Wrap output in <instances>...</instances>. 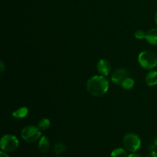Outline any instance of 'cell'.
I'll return each instance as SVG.
<instances>
[{
	"label": "cell",
	"mask_w": 157,
	"mask_h": 157,
	"mask_svg": "<svg viewBox=\"0 0 157 157\" xmlns=\"http://www.w3.org/2000/svg\"><path fill=\"white\" fill-rule=\"evenodd\" d=\"M87 90L91 96L100 98L107 93L109 90V81L105 76L95 75L89 78L86 84Z\"/></svg>",
	"instance_id": "1"
},
{
	"label": "cell",
	"mask_w": 157,
	"mask_h": 157,
	"mask_svg": "<svg viewBox=\"0 0 157 157\" xmlns=\"http://www.w3.org/2000/svg\"><path fill=\"white\" fill-rule=\"evenodd\" d=\"M138 62L145 70H152L157 66V57L151 51H144L138 55Z\"/></svg>",
	"instance_id": "2"
},
{
	"label": "cell",
	"mask_w": 157,
	"mask_h": 157,
	"mask_svg": "<svg viewBox=\"0 0 157 157\" xmlns=\"http://www.w3.org/2000/svg\"><path fill=\"white\" fill-rule=\"evenodd\" d=\"M41 130L35 126H27L21 131V137L29 144L37 142L41 137Z\"/></svg>",
	"instance_id": "3"
},
{
	"label": "cell",
	"mask_w": 157,
	"mask_h": 157,
	"mask_svg": "<svg viewBox=\"0 0 157 157\" xmlns=\"http://www.w3.org/2000/svg\"><path fill=\"white\" fill-rule=\"evenodd\" d=\"M123 144L126 150L131 153H136L141 147V140L136 133H129L124 136Z\"/></svg>",
	"instance_id": "4"
},
{
	"label": "cell",
	"mask_w": 157,
	"mask_h": 157,
	"mask_svg": "<svg viewBox=\"0 0 157 157\" xmlns=\"http://www.w3.org/2000/svg\"><path fill=\"white\" fill-rule=\"evenodd\" d=\"M19 141L18 138L12 134H6L0 140V147L2 151L6 153H12L18 149Z\"/></svg>",
	"instance_id": "5"
},
{
	"label": "cell",
	"mask_w": 157,
	"mask_h": 157,
	"mask_svg": "<svg viewBox=\"0 0 157 157\" xmlns=\"http://www.w3.org/2000/svg\"><path fill=\"white\" fill-rule=\"evenodd\" d=\"M127 77H128V72H127V71L126 69L118 68L117 70H115L111 74L110 79H111L112 82L114 83L115 84H117V85L121 86L123 81L125 78H127Z\"/></svg>",
	"instance_id": "6"
},
{
	"label": "cell",
	"mask_w": 157,
	"mask_h": 157,
	"mask_svg": "<svg viewBox=\"0 0 157 157\" xmlns=\"http://www.w3.org/2000/svg\"><path fill=\"white\" fill-rule=\"evenodd\" d=\"M97 70L100 75L103 76H108L111 70V64L110 62L107 59H101L97 64Z\"/></svg>",
	"instance_id": "7"
},
{
	"label": "cell",
	"mask_w": 157,
	"mask_h": 157,
	"mask_svg": "<svg viewBox=\"0 0 157 157\" xmlns=\"http://www.w3.org/2000/svg\"><path fill=\"white\" fill-rule=\"evenodd\" d=\"M145 82L149 87H153L157 85V71H150L146 75Z\"/></svg>",
	"instance_id": "8"
},
{
	"label": "cell",
	"mask_w": 157,
	"mask_h": 157,
	"mask_svg": "<svg viewBox=\"0 0 157 157\" xmlns=\"http://www.w3.org/2000/svg\"><path fill=\"white\" fill-rule=\"evenodd\" d=\"M146 40L149 44L157 46V29H151L147 32Z\"/></svg>",
	"instance_id": "9"
},
{
	"label": "cell",
	"mask_w": 157,
	"mask_h": 157,
	"mask_svg": "<svg viewBox=\"0 0 157 157\" xmlns=\"http://www.w3.org/2000/svg\"><path fill=\"white\" fill-rule=\"evenodd\" d=\"M49 148H50V142L48 138L46 136H41L38 143V149L40 152L42 153H46L49 150Z\"/></svg>",
	"instance_id": "10"
},
{
	"label": "cell",
	"mask_w": 157,
	"mask_h": 157,
	"mask_svg": "<svg viewBox=\"0 0 157 157\" xmlns=\"http://www.w3.org/2000/svg\"><path fill=\"white\" fill-rule=\"evenodd\" d=\"M29 113V109L27 107H21L20 108L17 109L14 112H12V116L14 118L16 119H23V118L26 117Z\"/></svg>",
	"instance_id": "11"
},
{
	"label": "cell",
	"mask_w": 157,
	"mask_h": 157,
	"mask_svg": "<svg viewBox=\"0 0 157 157\" xmlns=\"http://www.w3.org/2000/svg\"><path fill=\"white\" fill-rule=\"evenodd\" d=\"M135 85V81L133 78H130V77H127V78L123 81V82L121 83V86L125 90H130V89L133 88Z\"/></svg>",
	"instance_id": "12"
},
{
	"label": "cell",
	"mask_w": 157,
	"mask_h": 157,
	"mask_svg": "<svg viewBox=\"0 0 157 157\" xmlns=\"http://www.w3.org/2000/svg\"><path fill=\"white\" fill-rule=\"evenodd\" d=\"M111 157H127V150H124V149L121 148H116L111 152V154H110Z\"/></svg>",
	"instance_id": "13"
},
{
	"label": "cell",
	"mask_w": 157,
	"mask_h": 157,
	"mask_svg": "<svg viewBox=\"0 0 157 157\" xmlns=\"http://www.w3.org/2000/svg\"><path fill=\"white\" fill-rule=\"evenodd\" d=\"M51 125L50 120L48 118H43V119L40 120L38 124V127L41 130H45L49 128Z\"/></svg>",
	"instance_id": "14"
},
{
	"label": "cell",
	"mask_w": 157,
	"mask_h": 157,
	"mask_svg": "<svg viewBox=\"0 0 157 157\" xmlns=\"http://www.w3.org/2000/svg\"><path fill=\"white\" fill-rule=\"evenodd\" d=\"M66 147L64 144L61 142H58L55 144V147H54V150H55V153L57 155H59L61 153H62L63 152H64L66 150Z\"/></svg>",
	"instance_id": "15"
},
{
	"label": "cell",
	"mask_w": 157,
	"mask_h": 157,
	"mask_svg": "<svg viewBox=\"0 0 157 157\" xmlns=\"http://www.w3.org/2000/svg\"><path fill=\"white\" fill-rule=\"evenodd\" d=\"M146 35H147V32H144V30H137L134 33V37L136 39L142 40L146 38Z\"/></svg>",
	"instance_id": "16"
},
{
	"label": "cell",
	"mask_w": 157,
	"mask_h": 157,
	"mask_svg": "<svg viewBox=\"0 0 157 157\" xmlns=\"http://www.w3.org/2000/svg\"><path fill=\"white\" fill-rule=\"evenodd\" d=\"M146 157H157V151L150 152Z\"/></svg>",
	"instance_id": "17"
},
{
	"label": "cell",
	"mask_w": 157,
	"mask_h": 157,
	"mask_svg": "<svg viewBox=\"0 0 157 157\" xmlns=\"http://www.w3.org/2000/svg\"><path fill=\"white\" fill-rule=\"evenodd\" d=\"M4 70H5L4 62H3V61H0V71H1V73H3Z\"/></svg>",
	"instance_id": "18"
},
{
	"label": "cell",
	"mask_w": 157,
	"mask_h": 157,
	"mask_svg": "<svg viewBox=\"0 0 157 157\" xmlns=\"http://www.w3.org/2000/svg\"><path fill=\"white\" fill-rule=\"evenodd\" d=\"M127 157H142V156H141L140 155L137 154V153H132L131 154L129 155V156Z\"/></svg>",
	"instance_id": "19"
},
{
	"label": "cell",
	"mask_w": 157,
	"mask_h": 157,
	"mask_svg": "<svg viewBox=\"0 0 157 157\" xmlns=\"http://www.w3.org/2000/svg\"><path fill=\"white\" fill-rule=\"evenodd\" d=\"M0 157H9V156L6 154V152L1 151L0 152Z\"/></svg>",
	"instance_id": "20"
},
{
	"label": "cell",
	"mask_w": 157,
	"mask_h": 157,
	"mask_svg": "<svg viewBox=\"0 0 157 157\" xmlns=\"http://www.w3.org/2000/svg\"><path fill=\"white\" fill-rule=\"evenodd\" d=\"M153 144H154L155 147H156V150H157V136H156V138H155L154 143H153Z\"/></svg>",
	"instance_id": "21"
},
{
	"label": "cell",
	"mask_w": 157,
	"mask_h": 157,
	"mask_svg": "<svg viewBox=\"0 0 157 157\" xmlns=\"http://www.w3.org/2000/svg\"><path fill=\"white\" fill-rule=\"evenodd\" d=\"M155 21H156V23L157 25V12H156V14H155Z\"/></svg>",
	"instance_id": "22"
},
{
	"label": "cell",
	"mask_w": 157,
	"mask_h": 157,
	"mask_svg": "<svg viewBox=\"0 0 157 157\" xmlns=\"http://www.w3.org/2000/svg\"><path fill=\"white\" fill-rule=\"evenodd\" d=\"M58 157H59V156H58Z\"/></svg>",
	"instance_id": "23"
}]
</instances>
